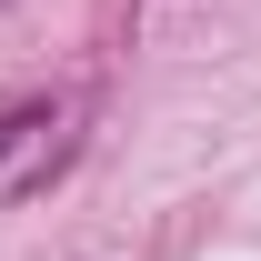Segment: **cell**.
<instances>
[{
	"mask_svg": "<svg viewBox=\"0 0 261 261\" xmlns=\"http://www.w3.org/2000/svg\"><path fill=\"white\" fill-rule=\"evenodd\" d=\"M31 130H50V111H40V100H20V111H0V161H10V151H20Z\"/></svg>",
	"mask_w": 261,
	"mask_h": 261,
	"instance_id": "obj_1",
	"label": "cell"
}]
</instances>
